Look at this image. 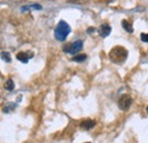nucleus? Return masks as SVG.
I'll use <instances>...</instances> for the list:
<instances>
[{
  "instance_id": "9d476101",
  "label": "nucleus",
  "mask_w": 148,
  "mask_h": 143,
  "mask_svg": "<svg viewBox=\"0 0 148 143\" xmlns=\"http://www.w3.org/2000/svg\"><path fill=\"white\" fill-rule=\"evenodd\" d=\"M121 24H122V27H123L128 33H132V32H133V26L131 25V23H130L129 20L123 19V20L121 22Z\"/></svg>"
},
{
  "instance_id": "9b49d317",
  "label": "nucleus",
  "mask_w": 148,
  "mask_h": 143,
  "mask_svg": "<svg viewBox=\"0 0 148 143\" xmlns=\"http://www.w3.org/2000/svg\"><path fill=\"white\" fill-rule=\"evenodd\" d=\"M87 59V54H75L72 57V61H75V63H82Z\"/></svg>"
},
{
  "instance_id": "dca6fc26",
  "label": "nucleus",
  "mask_w": 148,
  "mask_h": 143,
  "mask_svg": "<svg viewBox=\"0 0 148 143\" xmlns=\"http://www.w3.org/2000/svg\"><path fill=\"white\" fill-rule=\"evenodd\" d=\"M105 1H106V2H107V3H111V2H113V1H114V0H105Z\"/></svg>"
},
{
  "instance_id": "4468645a",
  "label": "nucleus",
  "mask_w": 148,
  "mask_h": 143,
  "mask_svg": "<svg viewBox=\"0 0 148 143\" xmlns=\"http://www.w3.org/2000/svg\"><path fill=\"white\" fill-rule=\"evenodd\" d=\"M140 39H141V41L148 43V33H141L140 34Z\"/></svg>"
},
{
  "instance_id": "ddd939ff",
  "label": "nucleus",
  "mask_w": 148,
  "mask_h": 143,
  "mask_svg": "<svg viewBox=\"0 0 148 143\" xmlns=\"http://www.w3.org/2000/svg\"><path fill=\"white\" fill-rule=\"evenodd\" d=\"M1 59L6 63H10L12 61V58H10V54L7 52V51H2L1 52Z\"/></svg>"
},
{
  "instance_id": "f03ea898",
  "label": "nucleus",
  "mask_w": 148,
  "mask_h": 143,
  "mask_svg": "<svg viewBox=\"0 0 148 143\" xmlns=\"http://www.w3.org/2000/svg\"><path fill=\"white\" fill-rule=\"evenodd\" d=\"M70 32H71V27H70V25H69L65 20H59L58 24H57V26H56V29H55L54 35H55V39L57 40V41L63 42V41L66 40V37L69 36Z\"/></svg>"
},
{
  "instance_id": "39448f33",
  "label": "nucleus",
  "mask_w": 148,
  "mask_h": 143,
  "mask_svg": "<svg viewBox=\"0 0 148 143\" xmlns=\"http://www.w3.org/2000/svg\"><path fill=\"white\" fill-rule=\"evenodd\" d=\"M33 57H34V52L31 51V50H27V51H21V52H18V54H16V58L18 59L19 61L24 63V64L29 63V60H30L31 58H33Z\"/></svg>"
},
{
  "instance_id": "a211bd4d",
  "label": "nucleus",
  "mask_w": 148,
  "mask_h": 143,
  "mask_svg": "<svg viewBox=\"0 0 148 143\" xmlns=\"http://www.w3.org/2000/svg\"><path fill=\"white\" fill-rule=\"evenodd\" d=\"M84 143H91V142H84Z\"/></svg>"
},
{
  "instance_id": "0eeeda50",
  "label": "nucleus",
  "mask_w": 148,
  "mask_h": 143,
  "mask_svg": "<svg viewBox=\"0 0 148 143\" xmlns=\"http://www.w3.org/2000/svg\"><path fill=\"white\" fill-rule=\"evenodd\" d=\"M95 125H96L95 121H92V119H84V121H82L80 123V128L83 129V131H89V129L93 128Z\"/></svg>"
},
{
  "instance_id": "2eb2a0df",
  "label": "nucleus",
  "mask_w": 148,
  "mask_h": 143,
  "mask_svg": "<svg viewBox=\"0 0 148 143\" xmlns=\"http://www.w3.org/2000/svg\"><path fill=\"white\" fill-rule=\"evenodd\" d=\"M87 32H88V33H92V32H95V29H93V27H89V29L87 30Z\"/></svg>"
},
{
  "instance_id": "1a4fd4ad",
  "label": "nucleus",
  "mask_w": 148,
  "mask_h": 143,
  "mask_svg": "<svg viewBox=\"0 0 148 143\" xmlns=\"http://www.w3.org/2000/svg\"><path fill=\"white\" fill-rule=\"evenodd\" d=\"M30 9H36V10H41L42 9V6L39 5V3H33V5H30V6H23L22 7V12H27Z\"/></svg>"
},
{
  "instance_id": "f8f14e48",
  "label": "nucleus",
  "mask_w": 148,
  "mask_h": 143,
  "mask_svg": "<svg viewBox=\"0 0 148 143\" xmlns=\"http://www.w3.org/2000/svg\"><path fill=\"white\" fill-rule=\"evenodd\" d=\"M5 89L7 90V91H13V90L15 89V84H14V81L12 80V78H9V80H7L6 82H5Z\"/></svg>"
},
{
  "instance_id": "20e7f679",
  "label": "nucleus",
  "mask_w": 148,
  "mask_h": 143,
  "mask_svg": "<svg viewBox=\"0 0 148 143\" xmlns=\"http://www.w3.org/2000/svg\"><path fill=\"white\" fill-rule=\"evenodd\" d=\"M132 105V98L130 97L129 94H122L120 98H119V101H117V106L121 110L123 111H127L129 110L130 107Z\"/></svg>"
},
{
  "instance_id": "f257e3e1",
  "label": "nucleus",
  "mask_w": 148,
  "mask_h": 143,
  "mask_svg": "<svg viewBox=\"0 0 148 143\" xmlns=\"http://www.w3.org/2000/svg\"><path fill=\"white\" fill-rule=\"evenodd\" d=\"M128 50L122 47V46H116V47H113L110 51V59L114 64H122L127 60L128 58Z\"/></svg>"
},
{
  "instance_id": "7ed1b4c3",
  "label": "nucleus",
  "mask_w": 148,
  "mask_h": 143,
  "mask_svg": "<svg viewBox=\"0 0 148 143\" xmlns=\"http://www.w3.org/2000/svg\"><path fill=\"white\" fill-rule=\"evenodd\" d=\"M83 48V41L82 40H76L72 43H69V44H65L63 47V51L65 54H77L79 51H81Z\"/></svg>"
},
{
  "instance_id": "423d86ee",
  "label": "nucleus",
  "mask_w": 148,
  "mask_h": 143,
  "mask_svg": "<svg viewBox=\"0 0 148 143\" xmlns=\"http://www.w3.org/2000/svg\"><path fill=\"white\" fill-rule=\"evenodd\" d=\"M98 34L101 36V37H106V36H108L111 34L112 32V27L108 25V24H106V23H104V24H101L99 27H98Z\"/></svg>"
},
{
  "instance_id": "f3484780",
  "label": "nucleus",
  "mask_w": 148,
  "mask_h": 143,
  "mask_svg": "<svg viewBox=\"0 0 148 143\" xmlns=\"http://www.w3.org/2000/svg\"><path fill=\"white\" fill-rule=\"evenodd\" d=\"M146 110H147V112H148V106H147V108H146Z\"/></svg>"
},
{
  "instance_id": "6e6552de",
  "label": "nucleus",
  "mask_w": 148,
  "mask_h": 143,
  "mask_svg": "<svg viewBox=\"0 0 148 143\" xmlns=\"http://www.w3.org/2000/svg\"><path fill=\"white\" fill-rule=\"evenodd\" d=\"M16 107H17V105H16L15 102H8V104H6V105L2 107V112L9 114V112L14 111V110L16 109Z\"/></svg>"
}]
</instances>
